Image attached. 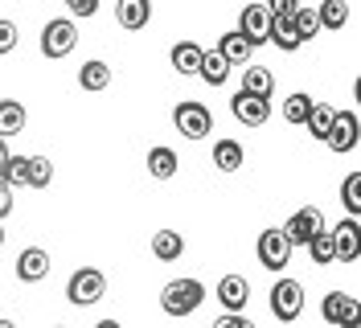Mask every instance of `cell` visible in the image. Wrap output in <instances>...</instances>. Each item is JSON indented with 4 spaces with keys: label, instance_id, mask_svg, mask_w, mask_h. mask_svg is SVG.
<instances>
[{
    "label": "cell",
    "instance_id": "cell-1",
    "mask_svg": "<svg viewBox=\"0 0 361 328\" xmlns=\"http://www.w3.org/2000/svg\"><path fill=\"white\" fill-rule=\"evenodd\" d=\"M202 304H205L202 279H173V284H164V291H160V308H164V316H173V320L193 316Z\"/></svg>",
    "mask_w": 361,
    "mask_h": 328
},
{
    "label": "cell",
    "instance_id": "cell-2",
    "mask_svg": "<svg viewBox=\"0 0 361 328\" xmlns=\"http://www.w3.org/2000/svg\"><path fill=\"white\" fill-rule=\"evenodd\" d=\"M78 49V25L74 17H54V21H45L42 29V58L49 62H62Z\"/></svg>",
    "mask_w": 361,
    "mask_h": 328
},
{
    "label": "cell",
    "instance_id": "cell-3",
    "mask_svg": "<svg viewBox=\"0 0 361 328\" xmlns=\"http://www.w3.org/2000/svg\"><path fill=\"white\" fill-rule=\"evenodd\" d=\"M173 128L185 135V140H205L214 131V111L197 103V99H180L173 107Z\"/></svg>",
    "mask_w": 361,
    "mask_h": 328
},
{
    "label": "cell",
    "instance_id": "cell-4",
    "mask_svg": "<svg viewBox=\"0 0 361 328\" xmlns=\"http://www.w3.org/2000/svg\"><path fill=\"white\" fill-rule=\"evenodd\" d=\"M103 296H107V275H103L99 267H78V271L70 275L66 300L74 308H90V304H99Z\"/></svg>",
    "mask_w": 361,
    "mask_h": 328
},
{
    "label": "cell",
    "instance_id": "cell-5",
    "mask_svg": "<svg viewBox=\"0 0 361 328\" xmlns=\"http://www.w3.org/2000/svg\"><path fill=\"white\" fill-rule=\"evenodd\" d=\"M292 238L283 234V226H271V230H263L259 234V242H255V255H259V262L267 267V271H283L288 262H292Z\"/></svg>",
    "mask_w": 361,
    "mask_h": 328
},
{
    "label": "cell",
    "instance_id": "cell-6",
    "mask_svg": "<svg viewBox=\"0 0 361 328\" xmlns=\"http://www.w3.org/2000/svg\"><path fill=\"white\" fill-rule=\"evenodd\" d=\"M300 312H304V284L300 279H279L271 287V316L279 324H292V320H300Z\"/></svg>",
    "mask_w": 361,
    "mask_h": 328
},
{
    "label": "cell",
    "instance_id": "cell-7",
    "mask_svg": "<svg viewBox=\"0 0 361 328\" xmlns=\"http://www.w3.org/2000/svg\"><path fill=\"white\" fill-rule=\"evenodd\" d=\"M324 144L333 148L337 156H349L361 144V123H357V111H333V123H329V135Z\"/></svg>",
    "mask_w": 361,
    "mask_h": 328
},
{
    "label": "cell",
    "instance_id": "cell-8",
    "mask_svg": "<svg viewBox=\"0 0 361 328\" xmlns=\"http://www.w3.org/2000/svg\"><path fill=\"white\" fill-rule=\"evenodd\" d=\"M230 115H234L243 128H263L271 119V99H259V95H250V90H238V95L230 99Z\"/></svg>",
    "mask_w": 361,
    "mask_h": 328
},
{
    "label": "cell",
    "instance_id": "cell-9",
    "mask_svg": "<svg viewBox=\"0 0 361 328\" xmlns=\"http://www.w3.org/2000/svg\"><path fill=\"white\" fill-rule=\"evenodd\" d=\"M320 312H324L329 324H341V328H349L361 320V304H357V296H349V291H329Z\"/></svg>",
    "mask_w": 361,
    "mask_h": 328
},
{
    "label": "cell",
    "instance_id": "cell-10",
    "mask_svg": "<svg viewBox=\"0 0 361 328\" xmlns=\"http://www.w3.org/2000/svg\"><path fill=\"white\" fill-rule=\"evenodd\" d=\"M320 226H324V214H320L316 205H304V209H295L292 218L283 221V234L292 238V246H304V242L312 238Z\"/></svg>",
    "mask_w": 361,
    "mask_h": 328
},
{
    "label": "cell",
    "instance_id": "cell-11",
    "mask_svg": "<svg viewBox=\"0 0 361 328\" xmlns=\"http://www.w3.org/2000/svg\"><path fill=\"white\" fill-rule=\"evenodd\" d=\"M49 250L45 246H25L21 255H17V279L21 284H42L45 275H49Z\"/></svg>",
    "mask_w": 361,
    "mask_h": 328
},
{
    "label": "cell",
    "instance_id": "cell-12",
    "mask_svg": "<svg viewBox=\"0 0 361 328\" xmlns=\"http://www.w3.org/2000/svg\"><path fill=\"white\" fill-rule=\"evenodd\" d=\"M238 33H247L255 45L267 42V33H271V13H267V4H263V0H255V4H247V8L238 13Z\"/></svg>",
    "mask_w": 361,
    "mask_h": 328
},
{
    "label": "cell",
    "instance_id": "cell-13",
    "mask_svg": "<svg viewBox=\"0 0 361 328\" xmlns=\"http://www.w3.org/2000/svg\"><path fill=\"white\" fill-rule=\"evenodd\" d=\"M333 250H337V262H353L361 255V226L353 218H345V221H337L333 230Z\"/></svg>",
    "mask_w": 361,
    "mask_h": 328
},
{
    "label": "cell",
    "instance_id": "cell-14",
    "mask_svg": "<svg viewBox=\"0 0 361 328\" xmlns=\"http://www.w3.org/2000/svg\"><path fill=\"white\" fill-rule=\"evenodd\" d=\"M115 21L123 33H140L152 21V0H115Z\"/></svg>",
    "mask_w": 361,
    "mask_h": 328
},
{
    "label": "cell",
    "instance_id": "cell-15",
    "mask_svg": "<svg viewBox=\"0 0 361 328\" xmlns=\"http://www.w3.org/2000/svg\"><path fill=\"white\" fill-rule=\"evenodd\" d=\"M218 300H222V308H230V312H243L247 300H250V279L247 275H238V271L222 275V284H218Z\"/></svg>",
    "mask_w": 361,
    "mask_h": 328
},
{
    "label": "cell",
    "instance_id": "cell-16",
    "mask_svg": "<svg viewBox=\"0 0 361 328\" xmlns=\"http://www.w3.org/2000/svg\"><path fill=\"white\" fill-rule=\"evenodd\" d=\"M218 54H222L230 66H247L250 54H255V42H250L247 33L234 29V33H222V37H218Z\"/></svg>",
    "mask_w": 361,
    "mask_h": 328
},
{
    "label": "cell",
    "instance_id": "cell-17",
    "mask_svg": "<svg viewBox=\"0 0 361 328\" xmlns=\"http://www.w3.org/2000/svg\"><path fill=\"white\" fill-rule=\"evenodd\" d=\"M169 62H173V70H177V74H185V78H197V66H202V45H197V42H177L173 49H169Z\"/></svg>",
    "mask_w": 361,
    "mask_h": 328
},
{
    "label": "cell",
    "instance_id": "cell-18",
    "mask_svg": "<svg viewBox=\"0 0 361 328\" xmlns=\"http://www.w3.org/2000/svg\"><path fill=\"white\" fill-rule=\"evenodd\" d=\"M197 78L205 87H226L230 78V62H226L218 49H202V66H197Z\"/></svg>",
    "mask_w": 361,
    "mask_h": 328
},
{
    "label": "cell",
    "instance_id": "cell-19",
    "mask_svg": "<svg viewBox=\"0 0 361 328\" xmlns=\"http://www.w3.org/2000/svg\"><path fill=\"white\" fill-rule=\"evenodd\" d=\"M78 87L90 90V95L107 90V87H111V66L103 62V58H90V62H82V70H78Z\"/></svg>",
    "mask_w": 361,
    "mask_h": 328
},
{
    "label": "cell",
    "instance_id": "cell-20",
    "mask_svg": "<svg viewBox=\"0 0 361 328\" xmlns=\"http://www.w3.org/2000/svg\"><path fill=\"white\" fill-rule=\"evenodd\" d=\"M148 176H157V181H173L177 176V169H180V160H177V152L169 148V144H157L152 152H148Z\"/></svg>",
    "mask_w": 361,
    "mask_h": 328
},
{
    "label": "cell",
    "instance_id": "cell-21",
    "mask_svg": "<svg viewBox=\"0 0 361 328\" xmlns=\"http://www.w3.org/2000/svg\"><path fill=\"white\" fill-rule=\"evenodd\" d=\"M267 42L279 49V54H295L300 49V37H295V25H292V17H271V33H267Z\"/></svg>",
    "mask_w": 361,
    "mask_h": 328
},
{
    "label": "cell",
    "instance_id": "cell-22",
    "mask_svg": "<svg viewBox=\"0 0 361 328\" xmlns=\"http://www.w3.org/2000/svg\"><path fill=\"white\" fill-rule=\"evenodd\" d=\"M316 21H320V29H329V33L345 29L349 25V0H320Z\"/></svg>",
    "mask_w": 361,
    "mask_h": 328
},
{
    "label": "cell",
    "instance_id": "cell-23",
    "mask_svg": "<svg viewBox=\"0 0 361 328\" xmlns=\"http://www.w3.org/2000/svg\"><path fill=\"white\" fill-rule=\"evenodd\" d=\"M25 107L17 103V99H0V135L4 140H13V135H21L25 131Z\"/></svg>",
    "mask_w": 361,
    "mask_h": 328
},
{
    "label": "cell",
    "instance_id": "cell-24",
    "mask_svg": "<svg viewBox=\"0 0 361 328\" xmlns=\"http://www.w3.org/2000/svg\"><path fill=\"white\" fill-rule=\"evenodd\" d=\"M152 255H157L160 262H177L180 255H185V238H180L177 230H157V234H152Z\"/></svg>",
    "mask_w": 361,
    "mask_h": 328
},
{
    "label": "cell",
    "instance_id": "cell-25",
    "mask_svg": "<svg viewBox=\"0 0 361 328\" xmlns=\"http://www.w3.org/2000/svg\"><path fill=\"white\" fill-rule=\"evenodd\" d=\"M243 160H247V152H243L238 140H218V144H214V164H218L222 173H238Z\"/></svg>",
    "mask_w": 361,
    "mask_h": 328
},
{
    "label": "cell",
    "instance_id": "cell-26",
    "mask_svg": "<svg viewBox=\"0 0 361 328\" xmlns=\"http://www.w3.org/2000/svg\"><path fill=\"white\" fill-rule=\"evenodd\" d=\"M243 90L259 95V99H271V95H275V74H271L267 66H247V74H243Z\"/></svg>",
    "mask_w": 361,
    "mask_h": 328
},
{
    "label": "cell",
    "instance_id": "cell-27",
    "mask_svg": "<svg viewBox=\"0 0 361 328\" xmlns=\"http://www.w3.org/2000/svg\"><path fill=\"white\" fill-rule=\"evenodd\" d=\"M308 246V255H312L316 267H329V262H337V250H333V234H329V226H320L312 238L304 242Z\"/></svg>",
    "mask_w": 361,
    "mask_h": 328
},
{
    "label": "cell",
    "instance_id": "cell-28",
    "mask_svg": "<svg viewBox=\"0 0 361 328\" xmlns=\"http://www.w3.org/2000/svg\"><path fill=\"white\" fill-rule=\"evenodd\" d=\"M312 95H304V90H292L288 99H283V119L292 123V128H304V119H308V111H312Z\"/></svg>",
    "mask_w": 361,
    "mask_h": 328
},
{
    "label": "cell",
    "instance_id": "cell-29",
    "mask_svg": "<svg viewBox=\"0 0 361 328\" xmlns=\"http://www.w3.org/2000/svg\"><path fill=\"white\" fill-rule=\"evenodd\" d=\"M333 111L329 103H312V111H308V119H304V128L312 131V140H320L324 144V135H329V123H333Z\"/></svg>",
    "mask_w": 361,
    "mask_h": 328
},
{
    "label": "cell",
    "instance_id": "cell-30",
    "mask_svg": "<svg viewBox=\"0 0 361 328\" xmlns=\"http://www.w3.org/2000/svg\"><path fill=\"white\" fill-rule=\"evenodd\" d=\"M292 25H295V37H300V42H312L316 33H320V21H316V8H304V4H295Z\"/></svg>",
    "mask_w": 361,
    "mask_h": 328
},
{
    "label": "cell",
    "instance_id": "cell-31",
    "mask_svg": "<svg viewBox=\"0 0 361 328\" xmlns=\"http://www.w3.org/2000/svg\"><path fill=\"white\" fill-rule=\"evenodd\" d=\"M341 205H345V214H349V218H357V214H361V173L345 176V185H341Z\"/></svg>",
    "mask_w": 361,
    "mask_h": 328
},
{
    "label": "cell",
    "instance_id": "cell-32",
    "mask_svg": "<svg viewBox=\"0 0 361 328\" xmlns=\"http://www.w3.org/2000/svg\"><path fill=\"white\" fill-rule=\"evenodd\" d=\"M4 181H8L13 189H29V156H8V164H4Z\"/></svg>",
    "mask_w": 361,
    "mask_h": 328
},
{
    "label": "cell",
    "instance_id": "cell-33",
    "mask_svg": "<svg viewBox=\"0 0 361 328\" xmlns=\"http://www.w3.org/2000/svg\"><path fill=\"white\" fill-rule=\"evenodd\" d=\"M54 181V164L49 156H29V189H45Z\"/></svg>",
    "mask_w": 361,
    "mask_h": 328
},
{
    "label": "cell",
    "instance_id": "cell-34",
    "mask_svg": "<svg viewBox=\"0 0 361 328\" xmlns=\"http://www.w3.org/2000/svg\"><path fill=\"white\" fill-rule=\"evenodd\" d=\"M17 42H21V29H17V21L0 17V58H8V54L17 49Z\"/></svg>",
    "mask_w": 361,
    "mask_h": 328
},
{
    "label": "cell",
    "instance_id": "cell-35",
    "mask_svg": "<svg viewBox=\"0 0 361 328\" xmlns=\"http://www.w3.org/2000/svg\"><path fill=\"white\" fill-rule=\"evenodd\" d=\"M66 13L74 21H87V17L99 13V0H66Z\"/></svg>",
    "mask_w": 361,
    "mask_h": 328
},
{
    "label": "cell",
    "instance_id": "cell-36",
    "mask_svg": "<svg viewBox=\"0 0 361 328\" xmlns=\"http://www.w3.org/2000/svg\"><path fill=\"white\" fill-rule=\"evenodd\" d=\"M214 328H250V320L243 316V312H230V308H222V316L214 320Z\"/></svg>",
    "mask_w": 361,
    "mask_h": 328
},
{
    "label": "cell",
    "instance_id": "cell-37",
    "mask_svg": "<svg viewBox=\"0 0 361 328\" xmlns=\"http://www.w3.org/2000/svg\"><path fill=\"white\" fill-rule=\"evenodd\" d=\"M263 4H267V13H271V17H292L300 0H263Z\"/></svg>",
    "mask_w": 361,
    "mask_h": 328
},
{
    "label": "cell",
    "instance_id": "cell-38",
    "mask_svg": "<svg viewBox=\"0 0 361 328\" xmlns=\"http://www.w3.org/2000/svg\"><path fill=\"white\" fill-rule=\"evenodd\" d=\"M13 214V185L8 181H0V221Z\"/></svg>",
    "mask_w": 361,
    "mask_h": 328
},
{
    "label": "cell",
    "instance_id": "cell-39",
    "mask_svg": "<svg viewBox=\"0 0 361 328\" xmlns=\"http://www.w3.org/2000/svg\"><path fill=\"white\" fill-rule=\"evenodd\" d=\"M8 156H13V148H8V140L0 135V173H4V164H8Z\"/></svg>",
    "mask_w": 361,
    "mask_h": 328
},
{
    "label": "cell",
    "instance_id": "cell-40",
    "mask_svg": "<svg viewBox=\"0 0 361 328\" xmlns=\"http://www.w3.org/2000/svg\"><path fill=\"white\" fill-rule=\"evenodd\" d=\"M4 238H8V234H4V226H0V246H4Z\"/></svg>",
    "mask_w": 361,
    "mask_h": 328
},
{
    "label": "cell",
    "instance_id": "cell-41",
    "mask_svg": "<svg viewBox=\"0 0 361 328\" xmlns=\"http://www.w3.org/2000/svg\"><path fill=\"white\" fill-rule=\"evenodd\" d=\"M0 328H8V320H4V316H0Z\"/></svg>",
    "mask_w": 361,
    "mask_h": 328
}]
</instances>
